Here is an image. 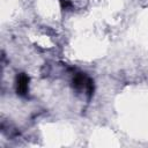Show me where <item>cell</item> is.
<instances>
[{"mask_svg":"<svg viewBox=\"0 0 148 148\" xmlns=\"http://www.w3.org/2000/svg\"><path fill=\"white\" fill-rule=\"evenodd\" d=\"M28 82H29V79L27 75L24 74H21L17 79V91L21 94V95H25L27 90H28Z\"/></svg>","mask_w":148,"mask_h":148,"instance_id":"obj_1","label":"cell"},{"mask_svg":"<svg viewBox=\"0 0 148 148\" xmlns=\"http://www.w3.org/2000/svg\"><path fill=\"white\" fill-rule=\"evenodd\" d=\"M61 5H62V7H64L65 9H67V8H69V7L72 6V3H71L68 0H62V1H61Z\"/></svg>","mask_w":148,"mask_h":148,"instance_id":"obj_2","label":"cell"}]
</instances>
